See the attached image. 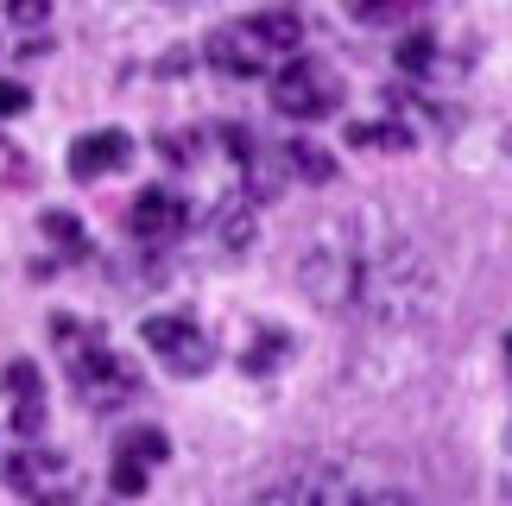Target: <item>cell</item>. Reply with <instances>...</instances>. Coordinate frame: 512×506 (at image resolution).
I'll list each match as a JSON object with an SVG mask.
<instances>
[{
  "instance_id": "cell-10",
  "label": "cell",
  "mask_w": 512,
  "mask_h": 506,
  "mask_svg": "<svg viewBox=\"0 0 512 506\" xmlns=\"http://www.w3.org/2000/svg\"><path fill=\"white\" fill-rule=\"evenodd\" d=\"M133 159V140L121 127H102V133H83V140L70 146V171L83 184H95V178H114V171H121Z\"/></svg>"
},
{
  "instance_id": "cell-19",
  "label": "cell",
  "mask_w": 512,
  "mask_h": 506,
  "mask_svg": "<svg viewBox=\"0 0 512 506\" xmlns=\"http://www.w3.org/2000/svg\"><path fill=\"white\" fill-rule=\"evenodd\" d=\"M506 361H512V336H506Z\"/></svg>"
},
{
  "instance_id": "cell-7",
  "label": "cell",
  "mask_w": 512,
  "mask_h": 506,
  "mask_svg": "<svg viewBox=\"0 0 512 506\" xmlns=\"http://www.w3.org/2000/svg\"><path fill=\"white\" fill-rule=\"evenodd\" d=\"M146 348L159 355L171 374H209V336H203V323H190V317H146Z\"/></svg>"
},
{
  "instance_id": "cell-16",
  "label": "cell",
  "mask_w": 512,
  "mask_h": 506,
  "mask_svg": "<svg viewBox=\"0 0 512 506\" xmlns=\"http://www.w3.org/2000/svg\"><path fill=\"white\" fill-rule=\"evenodd\" d=\"M19 178H26V159H19L13 140H0V184H19Z\"/></svg>"
},
{
  "instance_id": "cell-3",
  "label": "cell",
  "mask_w": 512,
  "mask_h": 506,
  "mask_svg": "<svg viewBox=\"0 0 512 506\" xmlns=\"http://www.w3.org/2000/svg\"><path fill=\"white\" fill-rule=\"evenodd\" d=\"M51 336L64 342V367H70V386L83 393V405H95V412H121V405H133L140 374H133L127 355H114V342L102 336V329H83V323L57 317Z\"/></svg>"
},
{
  "instance_id": "cell-5",
  "label": "cell",
  "mask_w": 512,
  "mask_h": 506,
  "mask_svg": "<svg viewBox=\"0 0 512 506\" xmlns=\"http://www.w3.org/2000/svg\"><path fill=\"white\" fill-rule=\"evenodd\" d=\"M336 102H342L336 70L317 64V57H304V51L272 76V108H279L285 121H323V114H336Z\"/></svg>"
},
{
  "instance_id": "cell-2",
  "label": "cell",
  "mask_w": 512,
  "mask_h": 506,
  "mask_svg": "<svg viewBox=\"0 0 512 506\" xmlns=\"http://www.w3.org/2000/svg\"><path fill=\"white\" fill-rule=\"evenodd\" d=\"M298 51H304V13H291V7H266V13L228 19V26H215L209 45H203L209 64L222 76H241V83H253V76H279Z\"/></svg>"
},
{
  "instance_id": "cell-18",
  "label": "cell",
  "mask_w": 512,
  "mask_h": 506,
  "mask_svg": "<svg viewBox=\"0 0 512 506\" xmlns=\"http://www.w3.org/2000/svg\"><path fill=\"white\" fill-rule=\"evenodd\" d=\"M7 13L19 19V26H38V19H45V0H13Z\"/></svg>"
},
{
  "instance_id": "cell-15",
  "label": "cell",
  "mask_w": 512,
  "mask_h": 506,
  "mask_svg": "<svg viewBox=\"0 0 512 506\" xmlns=\"http://www.w3.org/2000/svg\"><path fill=\"white\" fill-rule=\"evenodd\" d=\"M430 51H437L430 38H405V45H399V64L405 70H430Z\"/></svg>"
},
{
  "instance_id": "cell-9",
  "label": "cell",
  "mask_w": 512,
  "mask_h": 506,
  "mask_svg": "<svg viewBox=\"0 0 512 506\" xmlns=\"http://www.w3.org/2000/svg\"><path fill=\"white\" fill-rule=\"evenodd\" d=\"M165 450H171L165 431H127L121 450H114V494H146V481L165 462Z\"/></svg>"
},
{
  "instance_id": "cell-4",
  "label": "cell",
  "mask_w": 512,
  "mask_h": 506,
  "mask_svg": "<svg viewBox=\"0 0 512 506\" xmlns=\"http://www.w3.org/2000/svg\"><path fill=\"white\" fill-rule=\"evenodd\" d=\"M260 506H418V494L392 488L380 475L317 462V469H298V475H285L279 488H266Z\"/></svg>"
},
{
  "instance_id": "cell-13",
  "label": "cell",
  "mask_w": 512,
  "mask_h": 506,
  "mask_svg": "<svg viewBox=\"0 0 512 506\" xmlns=\"http://www.w3.org/2000/svg\"><path fill=\"white\" fill-rule=\"evenodd\" d=\"M279 159H285V178H310V184H329V178H336V165H329L323 146H310V140L279 146Z\"/></svg>"
},
{
  "instance_id": "cell-17",
  "label": "cell",
  "mask_w": 512,
  "mask_h": 506,
  "mask_svg": "<svg viewBox=\"0 0 512 506\" xmlns=\"http://www.w3.org/2000/svg\"><path fill=\"white\" fill-rule=\"evenodd\" d=\"M0 114H26V89L13 76H0Z\"/></svg>"
},
{
  "instance_id": "cell-8",
  "label": "cell",
  "mask_w": 512,
  "mask_h": 506,
  "mask_svg": "<svg viewBox=\"0 0 512 506\" xmlns=\"http://www.w3.org/2000/svg\"><path fill=\"white\" fill-rule=\"evenodd\" d=\"M127 228H133V241H152V247H165V241H177L190 228V203L177 197V190H140L133 197V209H127Z\"/></svg>"
},
{
  "instance_id": "cell-6",
  "label": "cell",
  "mask_w": 512,
  "mask_h": 506,
  "mask_svg": "<svg viewBox=\"0 0 512 506\" xmlns=\"http://www.w3.org/2000/svg\"><path fill=\"white\" fill-rule=\"evenodd\" d=\"M7 481L19 494H26L32 506H70L76 488H83V475H76V462L64 450H19L7 462Z\"/></svg>"
},
{
  "instance_id": "cell-12",
  "label": "cell",
  "mask_w": 512,
  "mask_h": 506,
  "mask_svg": "<svg viewBox=\"0 0 512 506\" xmlns=\"http://www.w3.org/2000/svg\"><path fill=\"white\" fill-rule=\"evenodd\" d=\"M342 7H348L354 26H405L424 0H342Z\"/></svg>"
},
{
  "instance_id": "cell-14",
  "label": "cell",
  "mask_w": 512,
  "mask_h": 506,
  "mask_svg": "<svg viewBox=\"0 0 512 506\" xmlns=\"http://www.w3.org/2000/svg\"><path fill=\"white\" fill-rule=\"evenodd\" d=\"M348 140H354V146H411V133H405V127H354Z\"/></svg>"
},
{
  "instance_id": "cell-11",
  "label": "cell",
  "mask_w": 512,
  "mask_h": 506,
  "mask_svg": "<svg viewBox=\"0 0 512 506\" xmlns=\"http://www.w3.org/2000/svg\"><path fill=\"white\" fill-rule=\"evenodd\" d=\"M7 393H13V431H38L45 424V386H38V367L32 361H13L7 367Z\"/></svg>"
},
{
  "instance_id": "cell-1",
  "label": "cell",
  "mask_w": 512,
  "mask_h": 506,
  "mask_svg": "<svg viewBox=\"0 0 512 506\" xmlns=\"http://www.w3.org/2000/svg\"><path fill=\"white\" fill-rule=\"evenodd\" d=\"M298 285L329 317L411 323L424 317L437 272H430V253L405 222H392L373 203H354L310 222V235L298 241Z\"/></svg>"
}]
</instances>
